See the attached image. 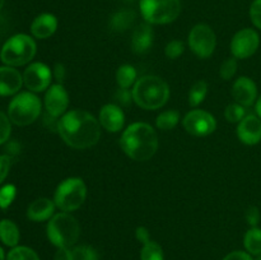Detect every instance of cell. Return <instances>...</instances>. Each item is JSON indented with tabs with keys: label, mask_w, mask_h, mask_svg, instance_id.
<instances>
[{
	"label": "cell",
	"mask_w": 261,
	"mask_h": 260,
	"mask_svg": "<svg viewBox=\"0 0 261 260\" xmlns=\"http://www.w3.org/2000/svg\"><path fill=\"white\" fill-rule=\"evenodd\" d=\"M59 134L75 149H87L97 144L101 137L99 121L84 110H71L59 120Z\"/></svg>",
	"instance_id": "1"
},
{
	"label": "cell",
	"mask_w": 261,
	"mask_h": 260,
	"mask_svg": "<svg viewBox=\"0 0 261 260\" xmlns=\"http://www.w3.org/2000/svg\"><path fill=\"white\" fill-rule=\"evenodd\" d=\"M122 150L134 161H147L158 149V137L155 130L145 122H134L120 139Z\"/></svg>",
	"instance_id": "2"
},
{
	"label": "cell",
	"mask_w": 261,
	"mask_h": 260,
	"mask_svg": "<svg viewBox=\"0 0 261 260\" xmlns=\"http://www.w3.org/2000/svg\"><path fill=\"white\" fill-rule=\"evenodd\" d=\"M132 92L135 103L145 110L160 109L170 97L167 83L155 75H144L138 79Z\"/></svg>",
	"instance_id": "3"
},
{
	"label": "cell",
	"mask_w": 261,
	"mask_h": 260,
	"mask_svg": "<svg viewBox=\"0 0 261 260\" xmlns=\"http://www.w3.org/2000/svg\"><path fill=\"white\" fill-rule=\"evenodd\" d=\"M36 55V42L32 37L18 33L5 41L0 51V60L8 66H22Z\"/></svg>",
	"instance_id": "4"
},
{
	"label": "cell",
	"mask_w": 261,
	"mask_h": 260,
	"mask_svg": "<svg viewBox=\"0 0 261 260\" xmlns=\"http://www.w3.org/2000/svg\"><path fill=\"white\" fill-rule=\"evenodd\" d=\"M81 227L68 213L55 214L47 224V237L56 247H70L78 241Z\"/></svg>",
	"instance_id": "5"
},
{
	"label": "cell",
	"mask_w": 261,
	"mask_h": 260,
	"mask_svg": "<svg viewBox=\"0 0 261 260\" xmlns=\"http://www.w3.org/2000/svg\"><path fill=\"white\" fill-rule=\"evenodd\" d=\"M41 114V101L31 92H22L10 101L8 115L13 124L25 126L32 124Z\"/></svg>",
	"instance_id": "6"
},
{
	"label": "cell",
	"mask_w": 261,
	"mask_h": 260,
	"mask_svg": "<svg viewBox=\"0 0 261 260\" xmlns=\"http://www.w3.org/2000/svg\"><path fill=\"white\" fill-rule=\"evenodd\" d=\"M140 12L150 24H167L181 13L180 0H140Z\"/></svg>",
	"instance_id": "7"
},
{
	"label": "cell",
	"mask_w": 261,
	"mask_h": 260,
	"mask_svg": "<svg viewBox=\"0 0 261 260\" xmlns=\"http://www.w3.org/2000/svg\"><path fill=\"white\" fill-rule=\"evenodd\" d=\"M86 196L87 188L84 181L78 177H70L58 186L54 201L63 212H73L84 203Z\"/></svg>",
	"instance_id": "8"
},
{
	"label": "cell",
	"mask_w": 261,
	"mask_h": 260,
	"mask_svg": "<svg viewBox=\"0 0 261 260\" xmlns=\"http://www.w3.org/2000/svg\"><path fill=\"white\" fill-rule=\"evenodd\" d=\"M216 43V33L208 24H196L189 33V46L201 59L209 58L214 53Z\"/></svg>",
	"instance_id": "9"
},
{
	"label": "cell",
	"mask_w": 261,
	"mask_h": 260,
	"mask_svg": "<svg viewBox=\"0 0 261 260\" xmlns=\"http://www.w3.org/2000/svg\"><path fill=\"white\" fill-rule=\"evenodd\" d=\"M186 132L195 137H205L212 134L217 127L216 117L203 110H193L184 119Z\"/></svg>",
	"instance_id": "10"
},
{
	"label": "cell",
	"mask_w": 261,
	"mask_h": 260,
	"mask_svg": "<svg viewBox=\"0 0 261 260\" xmlns=\"http://www.w3.org/2000/svg\"><path fill=\"white\" fill-rule=\"evenodd\" d=\"M260 45V37L252 28H244L233 36L231 41V53L237 59H247L254 55Z\"/></svg>",
	"instance_id": "11"
},
{
	"label": "cell",
	"mask_w": 261,
	"mask_h": 260,
	"mask_svg": "<svg viewBox=\"0 0 261 260\" xmlns=\"http://www.w3.org/2000/svg\"><path fill=\"white\" fill-rule=\"evenodd\" d=\"M51 70L42 63H33L23 73V83L30 91L42 92L48 88L51 82Z\"/></svg>",
	"instance_id": "12"
},
{
	"label": "cell",
	"mask_w": 261,
	"mask_h": 260,
	"mask_svg": "<svg viewBox=\"0 0 261 260\" xmlns=\"http://www.w3.org/2000/svg\"><path fill=\"white\" fill-rule=\"evenodd\" d=\"M45 106L48 115L59 117L66 111L69 106V94L63 84L58 83L47 89L45 96Z\"/></svg>",
	"instance_id": "13"
},
{
	"label": "cell",
	"mask_w": 261,
	"mask_h": 260,
	"mask_svg": "<svg viewBox=\"0 0 261 260\" xmlns=\"http://www.w3.org/2000/svg\"><path fill=\"white\" fill-rule=\"evenodd\" d=\"M232 96L237 103L250 107L257 101V87L249 76H240L232 87Z\"/></svg>",
	"instance_id": "14"
},
{
	"label": "cell",
	"mask_w": 261,
	"mask_h": 260,
	"mask_svg": "<svg viewBox=\"0 0 261 260\" xmlns=\"http://www.w3.org/2000/svg\"><path fill=\"white\" fill-rule=\"evenodd\" d=\"M237 135L242 143L255 145L261 142V119L256 115H246L237 126Z\"/></svg>",
	"instance_id": "15"
},
{
	"label": "cell",
	"mask_w": 261,
	"mask_h": 260,
	"mask_svg": "<svg viewBox=\"0 0 261 260\" xmlns=\"http://www.w3.org/2000/svg\"><path fill=\"white\" fill-rule=\"evenodd\" d=\"M98 121L106 130L111 133H116L124 126L125 115L117 105L109 103L105 105L101 111H99Z\"/></svg>",
	"instance_id": "16"
},
{
	"label": "cell",
	"mask_w": 261,
	"mask_h": 260,
	"mask_svg": "<svg viewBox=\"0 0 261 260\" xmlns=\"http://www.w3.org/2000/svg\"><path fill=\"white\" fill-rule=\"evenodd\" d=\"M23 84V75L13 66H0V96L17 93Z\"/></svg>",
	"instance_id": "17"
},
{
	"label": "cell",
	"mask_w": 261,
	"mask_h": 260,
	"mask_svg": "<svg viewBox=\"0 0 261 260\" xmlns=\"http://www.w3.org/2000/svg\"><path fill=\"white\" fill-rule=\"evenodd\" d=\"M153 45V28L150 23L145 22L137 25L133 32L132 48L135 54H145Z\"/></svg>",
	"instance_id": "18"
},
{
	"label": "cell",
	"mask_w": 261,
	"mask_h": 260,
	"mask_svg": "<svg viewBox=\"0 0 261 260\" xmlns=\"http://www.w3.org/2000/svg\"><path fill=\"white\" fill-rule=\"evenodd\" d=\"M58 28V19L54 14L50 13H42L38 17L35 18V20L31 24V32L36 38H48L55 33Z\"/></svg>",
	"instance_id": "19"
},
{
	"label": "cell",
	"mask_w": 261,
	"mask_h": 260,
	"mask_svg": "<svg viewBox=\"0 0 261 260\" xmlns=\"http://www.w3.org/2000/svg\"><path fill=\"white\" fill-rule=\"evenodd\" d=\"M55 201L50 200L47 198L36 199L35 201L31 203V205L27 209V217L31 221L42 222L50 219L55 212Z\"/></svg>",
	"instance_id": "20"
},
{
	"label": "cell",
	"mask_w": 261,
	"mask_h": 260,
	"mask_svg": "<svg viewBox=\"0 0 261 260\" xmlns=\"http://www.w3.org/2000/svg\"><path fill=\"white\" fill-rule=\"evenodd\" d=\"M135 19H137V14H135L134 10L121 9L111 15L110 28L115 32H124L134 24Z\"/></svg>",
	"instance_id": "21"
},
{
	"label": "cell",
	"mask_w": 261,
	"mask_h": 260,
	"mask_svg": "<svg viewBox=\"0 0 261 260\" xmlns=\"http://www.w3.org/2000/svg\"><path fill=\"white\" fill-rule=\"evenodd\" d=\"M19 229L17 224L10 219L0 221V240L4 245L9 247H15L19 242Z\"/></svg>",
	"instance_id": "22"
},
{
	"label": "cell",
	"mask_w": 261,
	"mask_h": 260,
	"mask_svg": "<svg viewBox=\"0 0 261 260\" xmlns=\"http://www.w3.org/2000/svg\"><path fill=\"white\" fill-rule=\"evenodd\" d=\"M245 247H246L247 252L250 255H257L261 254V228L259 227H251L249 231L246 232L244 239Z\"/></svg>",
	"instance_id": "23"
},
{
	"label": "cell",
	"mask_w": 261,
	"mask_h": 260,
	"mask_svg": "<svg viewBox=\"0 0 261 260\" xmlns=\"http://www.w3.org/2000/svg\"><path fill=\"white\" fill-rule=\"evenodd\" d=\"M116 81L120 88H129L137 81V70L132 65H122L117 69Z\"/></svg>",
	"instance_id": "24"
},
{
	"label": "cell",
	"mask_w": 261,
	"mask_h": 260,
	"mask_svg": "<svg viewBox=\"0 0 261 260\" xmlns=\"http://www.w3.org/2000/svg\"><path fill=\"white\" fill-rule=\"evenodd\" d=\"M178 120H180V114L175 111V110H168V111H165L158 115L155 124H157L158 129L171 130L177 125Z\"/></svg>",
	"instance_id": "25"
},
{
	"label": "cell",
	"mask_w": 261,
	"mask_h": 260,
	"mask_svg": "<svg viewBox=\"0 0 261 260\" xmlns=\"http://www.w3.org/2000/svg\"><path fill=\"white\" fill-rule=\"evenodd\" d=\"M208 92V84L204 81H199L191 87L190 92H189V103L190 106H198L204 101Z\"/></svg>",
	"instance_id": "26"
},
{
	"label": "cell",
	"mask_w": 261,
	"mask_h": 260,
	"mask_svg": "<svg viewBox=\"0 0 261 260\" xmlns=\"http://www.w3.org/2000/svg\"><path fill=\"white\" fill-rule=\"evenodd\" d=\"M140 260H163V250L157 242L152 241L143 245L140 251Z\"/></svg>",
	"instance_id": "27"
},
{
	"label": "cell",
	"mask_w": 261,
	"mask_h": 260,
	"mask_svg": "<svg viewBox=\"0 0 261 260\" xmlns=\"http://www.w3.org/2000/svg\"><path fill=\"white\" fill-rule=\"evenodd\" d=\"M7 260H40L35 250L27 246H15L8 252Z\"/></svg>",
	"instance_id": "28"
},
{
	"label": "cell",
	"mask_w": 261,
	"mask_h": 260,
	"mask_svg": "<svg viewBox=\"0 0 261 260\" xmlns=\"http://www.w3.org/2000/svg\"><path fill=\"white\" fill-rule=\"evenodd\" d=\"M71 251H73V260H98V254L92 246L81 245L74 247Z\"/></svg>",
	"instance_id": "29"
},
{
	"label": "cell",
	"mask_w": 261,
	"mask_h": 260,
	"mask_svg": "<svg viewBox=\"0 0 261 260\" xmlns=\"http://www.w3.org/2000/svg\"><path fill=\"white\" fill-rule=\"evenodd\" d=\"M224 116L229 122H240L245 116H246V110L240 103H231L227 106L224 111Z\"/></svg>",
	"instance_id": "30"
},
{
	"label": "cell",
	"mask_w": 261,
	"mask_h": 260,
	"mask_svg": "<svg viewBox=\"0 0 261 260\" xmlns=\"http://www.w3.org/2000/svg\"><path fill=\"white\" fill-rule=\"evenodd\" d=\"M17 195V189L12 184H8V185L3 186L0 189V208L7 209L12 205L13 200L15 199Z\"/></svg>",
	"instance_id": "31"
},
{
	"label": "cell",
	"mask_w": 261,
	"mask_h": 260,
	"mask_svg": "<svg viewBox=\"0 0 261 260\" xmlns=\"http://www.w3.org/2000/svg\"><path fill=\"white\" fill-rule=\"evenodd\" d=\"M237 71V61L236 59L231 58V59H227L221 66V70H219V75H221L222 79L224 81H229L232 76L236 74Z\"/></svg>",
	"instance_id": "32"
},
{
	"label": "cell",
	"mask_w": 261,
	"mask_h": 260,
	"mask_svg": "<svg viewBox=\"0 0 261 260\" xmlns=\"http://www.w3.org/2000/svg\"><path fill=\"white\" fill-rule=\"evenodd\" d=\"M10 119L4 114V112L0 111V144H4L10 137Z\"/></svg>",
	"instance_id": "33"
},
{
	"label": "cell",
	"mask_w": 261,
	"mask_h": 260,
	"mask_svg": "<svg viewBox=\"0 0 261 260\" xmlns=\"http://www.w3.org/2000/svg\"><path fill=\"white\" fill-rule=\"evenodd\" d=\"M184 50H185V47H184V43L181 42V41H177V40H173L171 41V42L167 43V46H166V56L170 59H177L178 56L182 55Z\"/></svg>",
	"instance_id": "34"
},
{
	"label": "cell",
	"mask_w": 261,
	"mask_h": 260,
	"mask_svg": "<svg viewBox=\"0 0 261 260\" xmlns=\"http://www.w3.org/2000/svg\"><path fill=\"white\" fill-rule=\"evenodd\" d=\"M250 18L256 28L261 30V0H254L250 7Z\"/></svg>",
	"instance_id": "35"
},
{
	"label": "cell",
	"mask_w": 261,
	"mask_h": 260,
	"mask_svg": "<svg viewBox=\"0 0 261 260\" xmlns=\"http://www.w3.org/2000/svg\"><path fill=\"white\" fill-rule=\"evenodd\" d=\"M115 99L124 106H129L134 99L133 98V92H130L129 88H119L115 93Z\"/></svg>",
	"instance_id": "36"
},
{
	"label": "cell",
	"mask_w": 261,
	"mask_h": 260,
	"mask_svg": "<svg viewBox=\"0 0 261 260\" xmlns=\"http://www.w3.org/2000/svg\"><path fill=\"white\" fill-rule=\"evenodd\" d=\"M245 217H246V221L247 223L250 224L251 227H257V224H259L260 222V211L257 206H249L246 211V213H245Z\"/></svg>",
	"instance_id": "37"
},
{
	"label": "cell",
	"mask_w": 261,
	"mask_h": 260,
	"mask_svg": "<svg viewBox=\"0 0 261 260\" xmlns=\"http://www.w3.org/2000/svg\"><path fill=\"white\" fill-rule=\"evenodd\" d=\"M12 165V157L8 154H0V184L5 180Z\"/></svg>",
	"instance_id": "38"
},
{
	"label": "cell",
	"mask_w": 261,
	"mask_h": 260,
	"mask_svg": "<svg viewBox=\"0 0 261 260\" xmlns=\"http://www.w3.org/2000/svg\"><path fill=\"white\" fill-rule=\"evenodd\" d=\"M55 260H73V251L69 247H58L55 252Z\"/></svg>",
	"instance_id": "39"
},
{
	"label": "cell",
	"mask_w": 261,
	"mask_h": 260,
	"mask_svg": "<svg viewBox=\"0 0 261 260\" xmlns=\"http://www.w3.org/2000/svg\"><path fill=\"white\" fill-rule=\"evenodd\" d=\"M223 260H254L251 257V255L249 252H245V251H233V252H229Z\"/></svg>",
	"instance_id": "40"
},
{
	"label": "cell",
	"mask_w": 261,
	"mask_h": 260,
	"mask_svg": "<svg viewBox=\"0 0 261 260\" xmlns=\"http://www.w3.org/2000/svg\"><path fill=\"white\" fill-rule=\"evenodd\" d=\"M135 236H137L138 241L142 242L143 245L150 241L149 231H148V228H145V227H138L137 231H135Z\"/></svg>",
	"instance_id": "41"
},
{
	"label": "cell",
	"mask_w": 261,
	"mask_h": 260,
	"mask_svg": "<svg viewBox=\"0 0 261 260\" xmlns=\"http://www.w3.org/2000/svg\"><path fill=\"white\" fill-rule=\"evenodd\" d=\"M65 74H66V70H65V66L63 65V64H56L55 68H54V76H55L56 81L59 82V83H63V81L65 79Z\"/></svg>",
	"instance_id": "42"
},
{
	"label": "cell",
	"mask_w": 261,
	"mask_h": 260,
	"mask_svg": "<svg viewBox=\"0 0 261 260\" xmlns=\"http://www.w3.org/2000/svg\"><path fill=\"white\" fill-rule=\"evenodd\" d=\"M19 144H18L17 142H10L9 144L7 145V152H8V155H10V157H13V155L18 154L19 153Z\"/></svg>",
	"instance_id": "43"
},
{
	"label": "cell",
	"mask_w": 261,
	"mask_h": 260,
	"mask_svg": "<svg viewBox=\"0 0 261 260\" xmlns=\"http://www.w3.org/2000/svg\"><path fill=\"white\" fill-rule=\"evenodd\" d=\"M255 109H256L257 116H259L261 119V96L259 97V99L256 101V106H255Z\"/></svg>",
	"instance_id": "44"
},
{
	"label": "cell",
	"mask_w": 261,
	"mask_h": 260,
	"mask_svg": "<svg viewBox=\"0 0 261 260\" xmlns=\"http://www.w3.org/2000/svg\"><path fill=\"white\" fill-rule=\"evenodd\" d=\"M0 260H5L4 250H3V247H2V246H0Z\"/></svg>",
	"instance_id": "45"
},
{
	"label": "cell",
	"mask_w": 261,
	"mask_h": 260,
	"mask_svg": "<svg viewBox=\"0 0 261 260\" xmlns=\"http://www.w3.org/2000/svg\"><path fill=\"white\" fill-rule=\"evenodd\" d=\"M4 3H5V0H0V10H2V8L4 7Z\"/></svg>",
	"instance_id": "46"
},
{
	"label": "cell",
	"mask_w": 261,
	"mask_h": 260,
	"mask_svg": "<svg viewBox=\"0 0 261 260\" xmlns=\"http://www.w3.org/2000/svg\"><path fill=\"white\" fill-rule=\"evenodd\" d=\"M254 260H261V254L260 255H257V256L256 257H255V259Z\"/></svg>",
	"instance_id": "47"
}]
</instances>
